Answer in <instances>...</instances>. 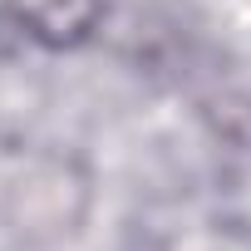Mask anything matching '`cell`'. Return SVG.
<instances>
[{
	"label": "cell",
	"instance_id": "1",
	"mask_svg": "<svg viewBox=\"0 0 251 251\" xmlns=\"http://www.w3.org/2000/svg\"><path fill=\"white\" fill-rule=\"evenodd\" d=\"M103 0H10L15 25L45 50H74L94 35Z\"/></svg>",
	"mask_w": 251,
	"mask_h": 251
}]
</instances>
